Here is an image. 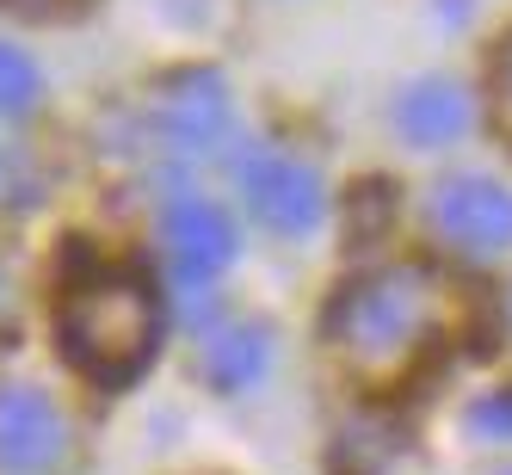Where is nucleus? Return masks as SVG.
I'll return each mask as SVG.
<instances>
[{
	"instance_id": "15",
	"label": "nucleus",
	"mask_w": 512,
	"mask_h": 475,
	"mask_svg": "<svg viewBox=\"0 0 512 475\" xmlns=\"http://www.w3.org/2000/svg\"><path fill=\"white\" fill-rule=\"evenodd\" d=\"M506 334H512V284H506Z\"/></svg>"
},
{
	"instance_id": "13",
	"label": "nucleus",
	"mask_w": 512,
	"mask_h": 475,
	"mask_svg": "<svg viewBox=\"0 0 512 475\" xmlns=\"http://www.w3.org/2000/svg\"><path fill=\"white\" fill-rule=\"evenodd\" d=\"M494 112H500V124H506V136H512V38H506L500 56H494Z\"/></svg>"
},
{
	"instance_id": "11",
	"label": "nucleus",
	"mask_w": 512,
	"mask_h": 475,
	"mask_svg": "<svg viewBox=\"0 0 512 475\" xmlns=\"http://www.w3.org/2000/svg\"><path fill=\"white\" fill-rule=\"evenodd\" d=\"M44 198V167L19 142H0V210H31Z\"/></svg>"
},
{
	"instance_id": "5",
	"label": "nucleus",
	"mask_w": 512,
	"mask_h": 475,
	"mask_svg": "<svg viewBox=\"0 0 512 475\" xmlns=\"http://www.w3.org/2000/svg\"><path fill=\"white\" fill-rule=\"evenodd\" d=\"M432 235L463 260H494L512 247V186L494 173H445L426 198Z\"/></svg>"
},
{
	"instance_id": "10",
	"label": "nucleus",
	"mask_w": 512,
	"mask_h": 475,
	"mask_svg": "<svg viewBox=\"0 0 512 475\" xmlns=\"http://www.w3.org/2000/svg\"><path fill=\"white\" fill-rule=\"evenodd\" d=\"M38 99H44L38 62H31L25 50H13V44H0V124L31 118V112H38Z\"/></svg>"
},
{
	"instance_id": "2",
	"label": "nucleus",
	"mask_w": 512,
	"mask_h": 475,
	"mask_svg": "<svg viewBox=\"0 0 512 475\" xmlns=\"http://www.w3.org/2000/svg\"><path fill=\"white\" fill-rule=\"evenodd\" d=\"M161 327H167L161 290L142 272L118 266L75 272L56 303V340L68 364L99 389H124L149 371V358L161 352Z\"/></svg>"
},
{
	"instance_id": "4",
	"label": "nucleus",
	"mask_w": 512,
	"mask_h": 475,
	"mask_svg": "<svg viewBox=\"0 0 512 475\" xmlns=\"http://www.w3.org/2000/svg\"><path fill=\"white\" fill-rule=\"evenodd\" d=\"M241 179V198L253 210V223L284 235V241H303L321 229L327 216V186L321 173L303 155H284V149H247V161L235 167Z\"/></svg>"
},
{
	"instance_id": "8",
	"label": "nucleus",
	"mask_w": 512,
	"mask_h": 475,
	"mask_svg": "<svg viewBox=\"0 0 512 475\" xmlns=\"http://www.w3.org/2000/svg\"><path fill=\"white\" fill-rule=\"evenodd\" d=\"M395 130L414 149H451V142H463L475 130V93L451 75H420L395 99Z\"/></svg>"
},
{
	"instance_id": "9",
	"label": "nucleus",
	"mask_w": 512,
	"mask_h": 475,
	"mask_svg": "<svg viewBox=\"0 0 512 475\" xmlns=\"http://www.w3.org/2000/svg\"><path fill=\"white\" fill-rule=\"evenodd\" d=\"M198 371H204V383L216 395L260 389L266 371H272V327H260V321H223L216 334H204Z\"/></svg>"
},
{
	"instance_id": "1",
	"label": "nucleus",
	"mask_w": 512,
	"mask_h": 475,
	"mask_svg": "<svg viewBox=\"0 0 512 475\" xmlns=\"http://www.w3.org/2000/svg\"><path fill=\"white\" fill-rule=\"evenodd\" d=\"M445 284L426 266H371L340 284L327 309V340L364 383H395L445 334Z\"/></svg>"
},
{
	"instance_id": "14",
	"label": "nucleus",
	"mask_w": 512,
	"mask_h": 475,
	"mask_svg": "<svg viewBox=\"0 0 512 475\" xmlns=\"http://www.w3.org/2000/svg\"><path fill=\"white\" fill-rule=\"evenodd\" d=\"M13 327H19V284H13L7 253H0V340H13Z\"/></svg>"
},
{
	"instance_id": "12",
	"label": "nucleus",
	"mask_w": 512,
	"mask_h": 475,
	"mask_svg": "<svg viewBox=\"0 0 512 475\" xmlns=\"http://www.w3.org/2000/svg\"><path fill=\"white\" fill-rule=\"evenodd\" d=\"M469 432L482 445H512V389H494L469 408Z\"/></svg>"
},
{
	"instance_id": "7",
	"label": "nucleus",
	"mask_w": 512,
	"mask_h": 475,
	"mask_svg": "<svg viewBox=\"0 0 512 475\" xmlns=\"http://www.w3.org/2000/svg\"><path fill=\"white\" fill-rule=\"evenodd\" d=\"M161 241H167V266L179 284H216L229 266H235V253H241V229H235V216L216 204V198H198V192H179L167 210H161Z\"/></svg>"
},
{
	"instance_id": "3",
	"label": "nucleus",
	"mask_w": 512,
	"mask_h": 475,
	"mask_svg": "<svg viewBox=\"0 0 512 475\" xmlns=\"http://www.w3.org/2000/svg\"><path fill=\"white\" fill-rule=\"evenodd\" d=\"M149 124L161 136V149H173L179 161H204L229 142L235 130V99H229V81L216 68H179L155 87V105H149Z\"/></svg>"
},
{
	"instance_id": "16",
	"label": "nucleus",
	"mask_w": 512,
	"mask_h": 475,
	"mask_svg": "<svg viewBox=\"0 0 512 475\" xmlns=\"http://www.w3.org/2000/svg\"><path fill=\"white\" fill-rule=\"evenodd\" d=\"M494 475H512V463H506V469H494Z\"/></svg>"
},
{
	"instance_id": "6",
	"label": "nucleus",
	"mask_w": 512,
	"mask_h": 475,
	"mask_svg": "<svg viewBox=\"0 0 512 475\" xmlns=\"http://www.w3.org/2000/svg\"><path fill=\"white\" fill-rule=\"evenodd\" d=\"M68 451H75V426L56 408V395L25 377H0V469L56 475Z\"/></svg>"
}]
</instances>
